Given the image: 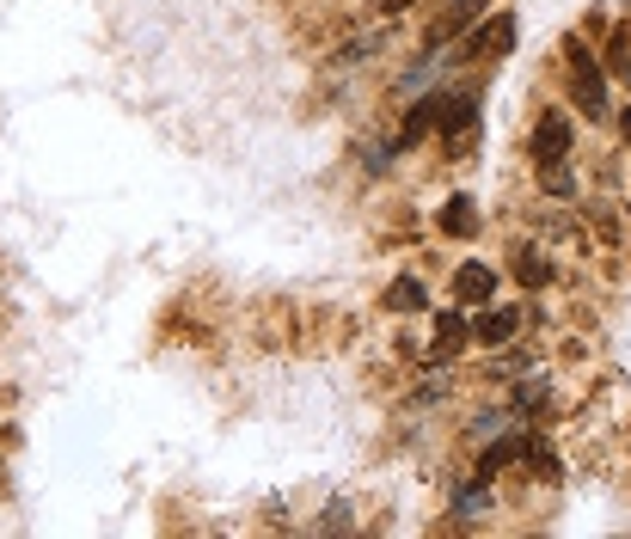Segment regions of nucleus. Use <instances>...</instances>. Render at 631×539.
Segmentation results:
<instances>
[{
	"instance_id": "1",
	"label": "nucleus",
	"mask_w": 631,
	"mask_h": 539,
	"mask_svg": "<svg viewBox=\"0 0 631 539\" xmlns=\"http://www.w3.org/2000/svg\"><path fill=\"white\" fill-rule=\"evenodd\" d=\"M570 93H576V105H583L588 124H600L607 117V68H600V56L588 44H570Z\"/></svg>"
},
{
	"instance_id": "2",
	"label": "nucleus",
	"mask_w": 631,
	"mask_h": 539,
	"mask_svg": "<svg viewBox=\"0 0 631 539\" xmlns=\"http://www.w3.org/2000/svg\"><path fill=\"white\" fill-rule=\"evenodd\" d=\"M564 154H570V117H564V110H546V117L534 124V160H539V172L564 166Z\"/></svg>"
},
{
	"instance_id": "3",
	"label": "nucleus",
	"mask_w": 631,
	"mask_h": 539,
	"mask_svg": "<svg viewBox=\"0 0 631 539\" xmlns=\"http://www.w3.org/2000/svg\"><path fill=\"white\" fill-rule=\"evenodd\" d=\"M466 343H472V319H466L460 307H442V313H435V343H430V355H435V362H454Z\"/></svg>"
},
{
	"instance_id": "4",
	"label": "nucleus",
	"mask_w": 631,
	"mask_h": 539,
	"mask_svg": "<svg viewBox=\"0 0 631 539\" xmlns=\"http://www.w3.org/2000/svg\"><path fill=\"white\" fill-rule=\"evenodd\" d=\"M491 294H496V270L491 263H460V270H454V301H460V307H491Z\"/></svg>"
},
{
	"instance_id": "5",
	"label": "nucleus",
	"mask_w": 631,
	"mask_h": 539,
	"mask_svg": "<svg viewBox=\"0 0 631 539\" xmlns=\"http://www.w3.org/2000/svg\"><path fill=\"white\" fill-rule=\"evenodd\" d=\"M515 331H522L515 307H478V319H472V343H484V350H503Z\"/></svg>"
},
{
	"instance_id": "6",
	"label": "nucleus",
	"mask_w": 631,
	"mask_h": 539,
	"mask_svg": "<svg viewBox=\"0 0 631 539\" xmlns=\"http://www.w3.org/2000/svg\"><path fill=\"white\" fill-rule=\"evenodd\" d=\"M515 49V13H496L484 32L466 37V62H478V56H509Z\"/></svg>"
},
{
	"instance_id": "7",
	"label": "nucleus",
	"mask_w": 631,
	"mask_h": 539,
	"mask_svg": "<svg viewBox=\"0 0 631 539\" xmlns=\"http://www.w3.org/2000/svg\"><path fill=\"white\" fill-rule=\"evenodd\" d=\"M472 124H478V98H472V93H454V98H442V110H435V129H442L447 141H454V136H466Z\"/></svg>"
},
{
	"instance_id": "8",
	"label": "nucleus",
	"mask_w": 631,
	"mask_h": 539,
	"mask_svg": "<svg viewBox=\"0 0 631 539\" xmlns=\"http://www.w3.org/2000/svg\"><path fill=\"white\" fill-rule=\"evenodd\" d=\"M435 110H442V93H430V98H417V105H411V117H405V129H399V148H411V141H423V136H430V124H435Z\"/></svg>"
},
{
	"instance_id": "9",
	"label": "nucleus",
	"mask_w": 631,
	"mask_h": 539,
	"mask_svg": "<svg viewBox=\"0 0 631 539\" xmlns=\"http://www.w3.org/2000/svg\"><path fill=\"white\" fill-rule=\"evenodd\" d=\"M442 233H454V239H472L478 233V209H472V197H454L442 209Z\"/></svg>"
},
{
	"instance_id": "10",
	"label": "nucleus",
	"mask_w": 631,
	"mask_h": 539,
	"mask_svg": "<svg viewBox=\"0 0 631 539\" xmlns=\"http://www.w3.org/2000/svg\"><path fill=\"white\" fill-rule=\"evenodd\" d=\"M386 307H393V313H417V307H430V289H423L417 277H399L393 289H386Z\"/></svg>"
},
{
	"instance_id": "11",
	"label": "nucleus",
	"mask_w": 631,
	"mask_h": 539,
	"mask_svg": "<svg viewBox=\"0 0 631 539\" xmlns=\"http://www.w3.org/2000/svg\"><path fill=\"white\" fill-rule=\"evenodd\" d=\"M527 454V435H503V442H491V454L478 460V478H491V472H503L509 460H522Z\"/></svg>"
},
{
	"instance_id": "12",
	"label": "nucleus",
	"mask_w": 631,
	"mask_h": 539,
	"mask_svg": "<svg viewBox=\"0 0 631 539\" xmlns=\"http://www.w3.org/2000/svg\"><path fill=\"white\" fill-rule=\"evenodd\" d=\"M515 277H522L527 289H546V282H552V263L534 258V251H515Z\"/></svg>"
},
{
	"instance_id": "13",
	"label": "nucleus",
	"mask_w": 631,
	"mask_h": 539,
	"mask_svg": "<svg viewBox=\"0 0 631 539\" xmlns=\"http://www.w3.org/2000/svg\"><path fill=\"white\" fill-rule=\"evenodd\" d=\"M607 68H614L619 80H631V32H626V25H619L614 44H607Z\"/></svg>"
},
{
	"instance_id": "14",
	"label": "nucleus",
	"mask_w": 631,
	"mask_h": 539,
	"mask_svg": "<svg viewBox=\"0 0 631 539\" xmlns=\"http://www.w3.org/2000/svg\"><path fill=\"white\" fill-rule=\"evenodd\" d=\"M619 136H626V141H631V105H626V110H619Z\"/></svg>"
},
{
	"instance_id": "15",
	"label": "nucleus",
	"mask_w": 631,
	"mask_h": 539,
	"mask_svg": "<svg viewBox=\"0 0 631 539\" xmlns=\"http://www.w3.org/2000/svg\"><path fill=\"white\" fill-rule=\"evenodd\" d=\"M399 7H411V0H386V13H399Z\"/></svg>"
}]
</instances>
